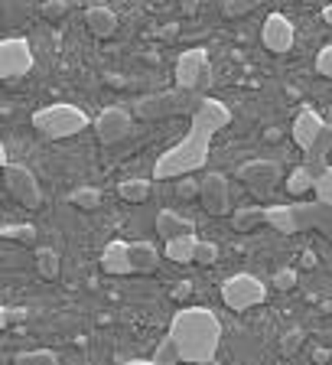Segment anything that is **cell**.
Segmentation results:
<instances>
[{
    "mask_svg": "<svg viewBox=\"0 0 332 365\" xmlns=\"http://www.w3.org/2000/svg\"><path fill=\"white\" fill-rule=\"evenodd\" d=\"M222 319L209 310V307H183L170 323V339L176 342L179 359L193 365H209L215 362L218 349H222Z\"/></svg>",
    "mask_w": 332,
    "mask_h": 365,
    "instance_id": "cell-1",
    "label": "cell"
},
{
    "mask_svg": "<svg viewBox=\"0 0 332 365\" xmlns=\"http://www.w3.org/2000/svg\"><path fill=\"white\" fill-rule=\"evenodd\" d=\"M212 137H215L212 131L193 125L179 144H173L170 150H163V154L156 157L154 176L156 179H179V176H189V173L202 170V166L209 164Z\"/></svg>",
    "mask_w": 332,
    "mask_h": 365,
    "instance_id": "cell-2",
    "label": "cell"
},
{
    "mask_svg": "<svg viewBox=\"0 0 332 365\" xmlns=\"http://www.w3.org/2000/svg\"><path fill=\"white\" fill-rule=\"evenodd\" d=\"M33 131L46 140H69L75 134H82L88 127V115L78 105H69V101H55V105H46V108L33 111L30 117Z\"/></svg>",
    "mask_w": 332,
    "mask_h": 365,
    "instance_id": "cell-3",
    "label": "cell"
},
{
    "mask_svg": "<svg viewBox=\"0 0 332 365\" xmlns=\"http://www.w3.org/2000/svg\"><path fill=\"white\" fill-rule=\"evenodd\" d=\"M196 92H186V88H176V92H160V95H147L134 105V115L144 117V121H163V117H176L183 111H193L199 105V98H193Z\"/></svg>",
    "mask_w": 332,
    "mask_h": 365,
    "instance_id": "cell-4",
    "label": "cell"
},
{
    "mask_svg": "<svg viewBox=\"0 0 332 365\" xmlns=\"http://www.w3.org/2000/svg\"><path fill=\"white\" fill-rule=\"evenodd\" d=\"M222 300L228 310H238V313L251 310V307L267 300V284L247 271L232 274V277H225V284H222Z\"/></svg>",
    "mask_w": 332,
    "mask_h": 365,
    "instance_id": "cell-5",
    "label": "cell"
},
{
    "mask_svg": "<svg viewBox=\"0 0 332 365\" xmlns=\"http://www.w3.org/2000/svg\"><path fill=\"white\" fill-rule=\"evenodd\" d=\"M36 59H33V46L23 36H7L0 43V78L4 82H16L33 72Z\"/></svg>",
    "mask_w": 332,
    "mask_h": 365,
    "instance_id": "cell-6",
    "label": "cell"
},
{
    "mask_svg": "<svg viewBox=\"0 0 332 365\" xmlns=\"http://www.w3.org/2000/svg\"><path fill=\"white\" fill-rule=\"evenodd\" d=\"M205 85H212V65L205 49H186L176 59V88L186 92H202Z\"/></svg>",
    "mask_w": 332,
    "mask_h": 365,
    "instance_id": "cell-7",
    "label": "cell"
},
{
    "mask_svg": "<svg viewBox=\"0 0 332 365\" xmlns=\"http://www.w3.org/2000/svg\"><path fill=\"white\" fill-rule=\"evenodd\" d=\"M4 183H7V193L14 196L20 206L39 209L43 189H39V179L33 170H26V166H20V164H4Z\"/></svg>",
    "mask_w": 332,
    "mask_h": 365,
    "instance_id": "cell-8",
    "label": "cell"
},
{
    "mask_svg": "<svg viewBox=\"0 0 332 365\" xmlns=\"http://www.w3.org/2000/svg\"><path fill=\"white\" fill-rule=\"evenodd\" d=\"M235 176L255 196H271L280 183V164L277 160H247V164L238 166Z\"/></svg>",
    "mask_w": 332,
    "mask_h": 365,
    "instance_id": "cell-9",
    "label": "cell"
},
{
    "mask_svg": "<svg viewBox=\"0 0 332 365\" xmlns=\"http://www.w3.org/2000/svg\"><path fill=\"white\" fill-rule=\"evenodd\" d=\"M199 202L209 216H228L232 212V189H228V176L225 173L209 170L199 179Z\"/></svg>",
    "mask_w": 332,
    "mask_h": 365,
    "instance_id": "cell-10",
    "label": "cell"
},
{
    "mask_svg": "<svg viewBox=\"0 0 332 365\" xmlns=\"http://www.w3.org/2000/svg\"><path fill=\"white\" fill-rule=\"evenodd\" d=\"M261 43L267 53L274 55H287L290 49H294L296 43V30H294V20L284 14H271L267 20H264L261 26Z\"/></svg>",
    "mask_w": 332,
    "mask_h": 365,
    "instance_id": "cell-11",
    "label": "cell"
},
{
    "mask_svg": "<svg viewBox=\"0 0 332 365\" xmlns=\"http://www.w3.org/2000/svg\"><path fill=\"white\" fill-rule=\"evenodd\" d=\"M95 134L101 144H117L131 134V111L127 108H105L95 117Z\"/></svg>",
    "mask_w": 332,
    "mask_h": 365,
    "instance_id": "cell-12",
    "label": "cell"
},
{
    "mask_svg": "<svg viewBox=\"0 0 332 365\" xmlns=\"http://www.w3.org/2000/svg\"><path fill=\"white\" fill-rule=\"evenodd\" d=\"M294 212H296V222H300V232L303 228H319L332 241V202L326 199L294 202Z\"/></svg>",
    "mask_w": 332,
    "mask_h": 365,
    "instance_id": "cell-13",
    "label": "cell"
},
{
    "mask_svg": "<svg viewBox=\"0 0 332 365\" xmlns=\"http://www.w3.org/2000/svg\"><path fill=\"white\" fill-rule=\"evenodd\" d=\"M193 125L218 134L222 127L232 125V111H228V105L218 101V98H199V105L193 108Z\"/></svg>",
    "mask_w": 332,
    "mask_h": 365,
    "instance_id": "cell-14",
    "label": "cell"
},
{
    "mask_svg": "<svg viewBox=\"0 0 332 365\" xmlns=\"http://www.w3.org/2000/svg\"><path fill=\"white\" fill-rule=\"evenodd\" d=\"M323 115L313 108H300L294 117V127H290V134H294V144L300 150H309L313 147V140L319 137V131H323Z\"/></svg>",
    "mask_w": 332,
    "mask_h": 365,
    "instance_id": "cell-15",
    "label": "cell"
},
{
    "mask_svg": "<svg viewBox=\"0 0 332 365\" xmlns=\"http://www.w3.org/2000/svg\"><path fill=\"white\" fill-rule=\"evenodd\" d=\"M101 271L114 274V277H124V274H134V261H131V245L121 238L108 241L105 251H101Z\"/></svg>",
    "mask_w": 332,
    "mask_h": 365,
    "instance_id": "cell-16",
    "label": "cell"
},
{
    "mask_svg": "<svg viewBox=\"0 0 332 365\" xmlns=\"http://www.w3.org/2000/svg\"><path fill=\"white\" fill-rule=\"evenodd\" d=\"M193 232H196L193 218L179 216V212H173V209H160V216H156V235H160L163 241L176 238V235H193Z\"/></svg>",
    "mask_w": 332,
    "mask_h": 365,
    "instance_id": "cell-17",
    "label": "cell"
},
{
    "mask_svg": "<svg viewBox=\"0 0 332 365\" xmlns=\"http://www.w3.org/2000/svg\"><path fill=\"white\" fill-rule=\"evenodd\" d=\"M85 26L92 36L111 39L117 33V14L111 7H88L85 10Z\"/></svg>",
    "mask_w": 332,
    "mask_h": 365,
    "instance_id": "cell-18",
    "label": "cell"
},
{
    "mask_svg": "<svg viewBox=\"0 0 332 365\" xmlns=\"http://www.w3.org/2000/svg\"><path fill=\"white\" fill-rule=\"evenodd\" d=\"M264 218H267V226L277 228L280 235H296L300 232V222H296L294 206H267V209H264Z\"/></svg>",
    "mask_w": 332,
    "mask_h": 365,
    "instance_id": "cell-19",
    "label": "cell"
},
{
    "mask_svg": "<svg viewBox=\"0 0 332 365\" xmlns=\"http://www.w3.org/2000/svg\"><path fill=\"white\" fill-rule=\"evenodd\" d=\"M329 150H332V125L326 121L323 131H319V137L313 140V147L306 150V164H309V170L316 173V176L326 170L323 164H326V154H329Z\"/></svg>",
    "mask_w": 332,
    "mask_h": 365,
    "instance_id": "cell-20",
    "label": "cell"
},
{
    "mask_svg": "<svg viewBox=\"0 0 332 365\" xmlns=\"http://www.w3.org/2000/svg\"><path fill=\"white\" fill-rule=\"evenodd\" d=\"M196 245H199L196 232L193 235H176V238L166 241V258H170V261H176V265H193Z\"/></svg>",
    "mask_w": 332,
    "mask_h": 365,
    "instance_id": "cell-21",
    "label": "cell"
},
{
    "mask_svg": "<svg viewBox=\"0 0 332 365\" xmlns=\"http://www.w3.org/2000/svg\"><path fill=\"white\" fill-rule=\"evenodd\" d=\"M131 261H134V271L137 274H154L156 265H160V255L150 241H134L131 245Z\"/></svg>",
    "mask_w": 332,
    "mask_h": 365,
    "instance_id": "cell-22",
    "label": "cell"
},
{
    "mask_svg": "<svg viewBox=\"0 0 332 365\" xmlns=\"http://www.w3.org/2000/svg\"><path fill=\"white\" fill-rule=\"evenodd\" d=\"M150 193H154L150 179H124V183H117V196L124 202H147Z\"/></svg>",
    "mask_w": 332,
    "mask_h": 365,
    "instance_id": "cell-23",
    "label": "cell"
},
{
    "mask_svg": "<svg viewBox=\"0 0 332 365\" xmlns=\"http://www.w3.org/2000/svg\"><path fill=\"white\" fill-rule=\"evenodd\" d=\"M36 271L43 280H55L62 271V258L55 248H39L36 251Z\"/></svg>",
    "mask_w": 332,
    "mask_h": 365,
    "instance_id": "cell-24",
    "label": "cell"
},
{
    "mask_svg": "<svg viewBox=\"0 0 332 365\" xmlns=\"http://www.w3.org/2000/svg\"><path fill=\"white\" fill-rule=\"evenodd\" d=\"M313 186H316V173L309 170V164L296 166V170L290 173V179H287V189H290L294 196H306Z\"/></svg>",
    "mask_w": 332,
    "mask_h": 365,
    "instance_id": "cell-25",
    "label": "cell"
},
{
    "mask_svg": "<svg viewBox=\"0 0 332 365\" xmlns=\"http://www.w3.org/2000/svg\"><path fill=\"white\" fill-rule=\"evenodd\" d=\"M69 202L78 206L82 212H95L101 206V189L98 186H78L69 193Z\"/></svg>",
    "mask_w": 332,
    "mask_h": 365,
    "instance_id": "cell-26",
    "label": "cell"
},
{
    "mask_svg": "<svg viewBox=\"0 0 332 365\" xmlns=\"http://www.w3.org/2000/svg\"><path fill=\"white\" fill-rule=\"evenodd\" d=\"M261 222H267V218H264V209H257V206H251V209H235V216H232L235 232H251V228H257Z\"/></svg>",
    "mask_w": 332,
    "mask_h": 365,
    "instance_id": "cell-27",
    "label": "cell"
},
{
    "mask_svg": "<svg viewBox=\"0 0 332 365\" xmlns=\"http://www.w3.org/2000/svg\"><path fill=\"white\" fill-rule=\"evenodd\" d=\"M55 362H59V356L53 349H30L16 356V365H55Z\"/></svg>",
    "mask_w": 332,
    "mask_h": 365,
    "instance_id": "cell-28",
    "label": "cell"
},
{
    "mask_svg": "<svg viewBox=\"0 0 332 365\" xmlns=\"http://www.w3.org/2000/svg\"><path fill=\"white\" fill-rule=\"evenodd\" d=\"M150 362H154V365H173V362H183V359H179L176 342H173L170 336H166V339H163L160 346H156V352H154V359H150Z\"/></svg>",
    "mask_w": 332,
    "mask_h": 365,
    "instance_id": "cell-29",
    "label": "cell"
},
{
    "mask_svg": "<svg viewBox=\"0 0 332 365\" xmlns=\"http://www.w3.org/2000/svg\"><path fill=\"white\" fill-rule=\"evenodd\" d=\"M215 261H218V245H215V241H202L199 238L193 265H215Z\"/></svg>",
    "mask_w": 332,
    "mask_h": 365,
    "instance_id": "cell-30",
    "label": "cell"
},
{
    "mask_svg": "<svg viewBox=\"0 0 332 365\" xmlns=\"http://www.w3.org/2000/svg\"><path fill=\"white\" fill-rule=\"evenodd\" d=\"M255 7H261V0H225V16H247Z\"/></svg>",
    "mask_w": 332,
    "mask_h": 365,
    "instance_id": "cell-31",
    "label": "cell"
},
{
    "mask_svg": "<svg viewBox=\"0 0 332 365\" xmlns=\"http://www.w3.org/2000/svg\"><path fill=\"white\" fill-rule=\"evenodd\" d=\"M0 235L10 241H33L36 238V226H4Z\"/></svg>",
    "mask_w": 332,
    "mask_h": 365,
    "instance_id": "cell-32",
    "label": "cell"
},
{
    "mask_svg": "<svg viewBox=\"0 0 332 365\" xmlns=\"http://www.w3.org/2000/svg\"><path fill=\"white\" fill-rule=\"evenodd\" d=\"M313 193H316V199L332 202V166H326V170L316 176V186H313Z\"/></svg>",
    "mask_w": 332,
    "mask_h": 365,
    "instance_id": "cell-33",
    "label": "cell"
},
{
    "mask_svg": "<svg viewBox=\"0 0 332 365\" xmlns=\"http://www.w3.org/2000/svg\"><path fill=\"white\" fill-rule=\"evenodd\" d=\"M277 290H294L296 287V271L294 268H280L277 274H274V280H271Z\"/></svg>",
    "mask_w": 332,
    "mask_h": 365,
    "instance_id": "cell-34",
    "label": "cell"
},
{
    "mask_svg": "<svg viewBox=\"0 0 332 365\" xmlns=\"http://www.w3.org/2000/svg\"><path fill=\"white\" fill-rule=\"evenodd\" d=\"M26 317H30V310H26V307H7V310H4V317H0V327L26 323Z\"/></svg>",
    "mask_w": 332,
    "mask_h": 365,
    "instance_id": "cell-35",
    "label": "cell"
},
{
    "mask_svg": "<svg viewBox=\"0 0 332 365\" xmlns=\"http://www.w3.org/2000/svg\"><path fill=\"white\" fill-rule=\"evenodd\" d=\"M316 72L323 78H332V46H323L316 53Z\"/></svg>",
    "mask_w": 332,
    "mask_h": 365,
    "instance_id": "cell-36",
    "label": "cell"
},
{
    "mask_svg": "<svg viewBox=\"0 0 332 365\" xmlns=\"http://www.w3.org/2000/svg\"><path fill=\"white\" fill-rule=\"evenodd\" d=\"M176 196H179V199H193V196H199V179L179 176V183H176Z\"/></svg>",
    "mask_w": 332,
    "mask_h": 365,
    "instance_id": "cell-37",
    "label": "cell"
},
{
    "mask_svg": "<svg viewBox=\"0 0 332 365\" xmlns=\"http://www.w3.org/2000/svg\"><path fill=\"white\" fill-rule=\"evenodd\" d=\"M65 14V0H46V4H43V16H46V20H55V16H62Z\"/></svg>",
    "mask_w": 332,
    "mask_h": 365,
    "instance_id": "cell-38",
    "label": "cell"
},
{
    "mask_svg": "<svg viewBox=\"0 0 332 365\" xmlns=\"http://www.w3.org/2000/svg\"><path fill=\"white\" fill-rule=\"evenodd\" d=\"M300 339H303V336L294 329V333H290V336H284V349H287V352H294L296 346H300Z\"/></svg>",
    "mask_w": 332,
    "mask_h": 365,
    "instance_id": "cell-39",
    "label": "cell"
},
{
    "mask_svg": "<svg viewBox=\"0 0 332 365\" xmlns=\"http://www.w3.org/2000/svg\"><path fill=\"white\" fill-rule=\"evenodd\" d=\"M196 10H199V0H183V14L186 16H193Z\"/></svg>",
    "mask_w": 332,
    "mask_h": 365,
    "instance_id": "cell-40",
    "label": "cell"
},
{
    "mask_svg": "<svg viewBox=\"0 0 332 365\" xmlns=\"http://www.w3.org/2000/svg\"><path fill=\"white\" fill-rule=\"evenodd\" d=\"M173 297H176V300H186V297H189V284H179V287L173 290Z\"/></svg>",
    "mask_w": 332,
    "mask_h": 365,
    "instance_id": "cell-41",
    "label": "cell"
},
{
    "mask_svg": "<svg viewBox=\"0 0 332 365\" xmlns=\"http://www.w3.org/2000/svg\"><path fill=\"white\" fill-rule=\"evenodd\" d=\"M323 23L332 26V4H326V7H323Z\"/></svg>",
    "mask_w": 332,
    "mask_h": 365,
    "instance_id": "cell-42",
    "label": "cell"
}]
</instances>
